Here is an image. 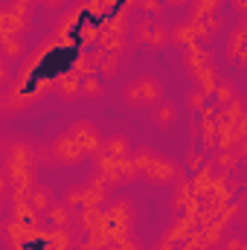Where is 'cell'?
Listing matches in <instances>:
<instances>
[{
	"label": "cell",
	"instance_id": "1",
	"mask_svg": "<svg viewBox=\"0 0 247 250\" xmlns=\"http://www.w3.org/2000/svg\"><path fill=\"white\" fill-rule=\"evenodd\" d=\"M123 99L131 108H154L163 102V84L154 76H137L125 84Z\"/></svg>",
	"mask_w": 247,
	"mask_h": 250
},
{
	"label": "cell",
	"instance_id": "2",
	"mask_svg": "<svg viewBox=\"0 0 247 250\" xmlns=\"http://www.w3.org/2000/svg\"><path fill=\"white\" fill-rule=\"evenodd\" d=\"M169 29L157 21V18H143L140 23H137V41L140 44H148V47H163V44H169Z\"/></svg>",
	"mask_w": 247,
	"mask_h": 250
},
{
	"label": "cell",
	"instance_id": "3",
	"mask_svg": "<svg viewBox=\"0 0 247 250\" xmlns=\"http://www.w3.org/2000/svg\"><path fill=\"white\" fill-rule=\"evenodd\" d=\"M53 154H56L62 163H79V160L87 154V148H84L76 137H70V134H67V137H62V140L53 146Z\"/></svg>",
	"mask_w": 247,
	"mask_h": 250
},
{
	"label": "cell",
	"instance_id": "4",
	"mask_svg": "<svg viewBox=\"0 0 247 250\" xmlns=\"http://www.w3.org/2000/svg\"><path fill=\"white\" fill-rule=\"evenodd\" d=\"M160 169H175V163H169V160H163V157H157V154H143V163H140V172L148 178V181H169V175L166 172H160Z\"/></svg>",
	"mask_w": 247,
	"mask_h": 250
},
{
	"label": "cell",
	"instance_id": "5",
	"mask_svg": "<svg viewBox=\"0 0 247 250\" xmlns=\"http://www.w3.org/2000/svg\"><path fill=\"white\" fill-rule=\"evenodd\" d=\"M151 120L157 128H172V125L178 123V105L175 102H160V105H154L151 108Z\"/></svg>",
	"mask_w": 247,
	"mask_h": 250
},
{
	"label": "cell",
	"instance_id": "6",
	"mask_svg": "<svg viewBox=\"0 0 247 250\" xmlns=\"http://www.w3.org/2000/svg\"><path fill=\"white\" fill-rule=\"evenodd\" d=\"M70 137H76L87 151L99 146V134H96V128H93L90 123H76L73 125V131H70Z\"/></svg>",
	"mask_w": 247,
	"mask_h": 250
},
{
	"label": "cell",
	"instance_id": "7",
	"mask_svg": "<svg viewBox=\"0 0 247 250\" xmlns=\"http://www.w3.org/2000/svg\"><path fill=\"white\" fill-rule=\"evenodd\" d=\"M224 9V0H192V18H209Z\"/></svg>",
	"mask_w": 247,
	"mask_h": 250
},
{
	"label": "cell",
	"instance_id": "8",
	"mask_svg": "<svg viewBox=\"0 0 247 250\" xmlns=\"http://www.w3.org/2000/svg\"><path fill=\"white\" fill-rule=\"evenodd\" d=\"M29 204H32L38 212L50 209V207H53V189L50 187H35L32 189V195H29Z\"/></svg>",
	"mask_w": 247,
	"mask_h": 250
},
{
	"label": "cell",
	"instance_id": "9",
	"mask_svg": "<svg viewBox=\"0 0 247 250\" xmlns=\"http://www.w3.org/2000/svg\"><path fill=\"white\" fill-rule=\"evenodd\" d=\"M18 56H23V41L15 38V35H6V38H3V59L12 62V59H18Z\"/></svg>",
	"mask_w": 247,
	"mask_h": 250
},
{
	"label": "cell",
	"instance_id": "10",
	"mask_svg": "<svg viewBox=\"0 0 247 250\" xmlns=\"http://www.w3.org/2000/svg\"><path fill=\"white\" fill-rule=\"evenodd\" d=\"M125 151H128V140L125 137H114V140L105 143V154L108 157H123Z\"/></svg>",
	"mask_w": 247,
	"mask_h": 250
},
{
	"label": "cell",
	"instance_id": "11",
	"mask_svg": "<svg viewBox=\"0 0 247 250\" xmlns=\"http://www.w3.org/2000/svg\"><path fill=\"white\" fill-rule=\"evenodd\" d=\"M84 84H82V93L84 96H102V84H99V79L96 76H87V79H82Z\"/></svg>",
	"mask_w": 247,
	"mask_h": 250
},
{
	"label": "cell",
	"instance_id": "12",
	"mask_svg": "<svg viewBox=\"0 0 247 250\" xmlns=\"http://www.w3.org/2000/svg\"><path fill=\"white\" fill-rule=\"evenodd\" d=\"M62 93H64V96H70V93H73V96H76V93H82V87H79V79H76V76H67V79H64Z\"/></svg>",
	"mask_w": 247,
	"mask_h": 250
},
{
	"label": "cell",
	"instance_id": "13",
	"mask_svg": "<svg viewBox=\"0 0 247 250\" xmlns=\"http://www.w3.org/2000/svg\"><path fill=\"white\" fill-rule=\"evenodd\" d=\"M204 96H206L204 90H192V93H189V105H192V111H201V108H204Z\"/></svg>",
	"mask_w": 247,
	"mask_h": 250
},
{
	"label": "cell",
	"instance_id": "14",
	"mask_svg": "<svg viewBox=\"0 0 247 250\" xmlns=\"http://www.w3.org/2000/svg\"><path fill=\"white\" fill-rule=\"evenodd\" d=\"M41 3H44L47 9H62V6L67 3V0H41Z\"/></svg>",
	"mask_w": 247,
	"mask_h": 250
},
{
	"label": "cell",
	"instance_id": "15",
	"mask_svg": "<svg viewBox=\"0 0 247 250\" xmlns=\"http://www.w3.org/2000/svg\"><path fill=\"white\" fill-rule=\"evenodd\" d=\"M233 6H236L239 12H247V0H233Z\"/></svg>",
	"mask_w": 247,
	"mask_h": 250
},
{
	"label": "cell",
	"instance_id": "16",
	"mask_svg": "<svg viewBox=\"0 0 247 250\" xmlns=\"http://www.w3.org/2000/svg\"><path fill=\"white\" fill-rule=\"evenodd\" d=\"M163 3H169V6H186L189 0H163Z\"/></svg>",
	"mask_w": 247,
	"mask_h": 250
},
{
	"label": "cell",
	"instance_id": "17",
	"mask_svg": "<svg viewBox=\"0 0 247 250\" xmlns=\"http://www.w3.org/2000/svg\"><path fill=\"white\" fill-rule=\"evenodd\" d=\"M242 224H245V230H247V212H245V218H242Z\"/></svg>",
	"mask_w": 247,
	"mask_h": 250
},
{
	"label": "cell",
	"instance_id": "18",
	"mask_svg": "<svg viewBox=\"0 0 247 250\" xmlns=\"http://www.w3.org/2000/svg\"><path fill=\"white\" fill-rule=\"evenodd\" d=\"M18 3H23V6H29V3H32V0H18Z\"/></svg>",
	"mask_w": 247,
	"mask_h": 250
},
{
	"label": "cell",
	"instance_id": "19",
	"mask_svg": "<svg viewBox=\"0 0 247 250\" xmlns=\"http://www.w3.org/2000/svg\"><path fill=\"white\" fill-rule=\"evenodd\" d=\"M242 250H247V242H245V245H242Z\"/></svg>",
	"mask_w": 247,
	"mask_h": 250
}]
</instances>
